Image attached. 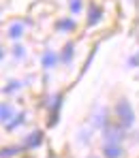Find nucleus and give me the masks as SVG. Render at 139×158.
<instances>
[{"label": "nucleus", "mask_w": 139, "mask_h": 158, "mask_svg": "<svg viewBox=\"0 0 139 158\" xmlns=\"http://www.w3.org/2000/svg\"><path fill=\"white\" fill-rule=\"evenodd\" d=\"M116 113H118V124H120L122 128H128V126L133 124V120H135L133 107H131L128 101H120V103L116 105Z\"/></svg>", "instance_id": "1"}, {"label": "nucleus", "mask_w": 139, "mask_h": 158, "mask_svg": "<svg viewBox=\"0 0 139 158\" xmlns=\"http://www.w3.org/2000/svg\"><path fill=\"white\" fill-rule=\"evenodd\" d=\"M11 118H15V111H13V107L9 105V103H0V122L6 126Z\"/></svg>", "instance_id": "2"}, {"label": "nucleus", "mask_w": 139, "mask_h": 158, "mask_svg": "<svg viewBox=\"0 0 139 158\" xmlns=\"http://www.w3.org/2000/svg\"><path fill=\"white\" fill-rule=\"evenodd\" d=\"M120 154H122L120 143H105V148H103V156L105 158H120Z\"/></svg>", "instance_id": "3"}, {"label": "nucleus", "mask_w": 139, "mask_h": 158, "mask_svg": "<svg viewBox=\"0 0 139 158\" xmlns=\"http://www.w3.org/2000/svg\"><path fill=\"white\" fill-rule=\"evenodd\" d=\"M22 150H24L22 145H11V148H2V150H0V158H13V156H17V154H19Z\"/></svg>", "instance_id": "4"}, {"label": "nucleus", "mask_w": 139, "mask_h": 158, "mask_svg": "<svg viewBox=\"0 0 139 158\" xmlns=\"http://www.w3.org/2000/svg\"><path fill=\"white\" fill-rule=\"evenodd\" d=\"M41 141H43V137H41V132L36 131V132H32V135L28 137V139H26V143H24L22 148H34V145H39Z\"/></svg>", "instance_id": "5"}, {"label": "nucleus", "mask_w": 139, "mask_h": 158, "mask_svg": "<svg viewBox=\"0 0 139 158\" xmlns=\"http://www.w3.org/2000/svg\"><path fill=\"white\" fill-rule=\"evenodd\" d=\"M22 34H24V26L22 24H13V26L9 28V36L11 39H19Z\"/></svg>", "instance_id": "6"}, {"label": "nucleus", "mask_w": 139, "mask_h": 158, "mask_svg": "<svg viewBox=\"0 0 139 158\" xmlns=\"http://www.w3.org/2000/svg\"><path fill=\"white\" fill-rule=\"evenodd\" d=\"M54 62H56V56L52 52H45V53H43V66H45V69H52V66H54Z\"/></svg>", "instance_id": "7"}, {"label": "nucleus", "mask_w": 139, "mask_h": 158, "mask_svg": "<svg viewBox=\"0 0 139 158\" xmlns=\"http://www.w3.org/2000/svg\"><path fill=\"white\" fill-rule=\"evenodd\" d=\"M99 19H101V9L99 6H92L90 9V24H96Z\"/></svg>", "instance_id": "8"}, {"label": "nucleus", "mask_w": 139, "mask_h": 158, "mask_svg": "<svg viewBox=\"0 0 139 158\" xmlns=\"http://www.w3.org/2000/svg\"><path fill=\"white\" fill-rule=\"evenodd\" d=\"M58 28L60 30H73L75 28V22L73 19H62V22H58Z\"/></svg>", "instance_id": "9"}, {"label": "nucleus", "mask_w": 139, "mask_h": 158, "mask_svg": "<svg viewBox=\"0 0 139 158\" xmlns=\"http://www.w3.org/2000/svg\"><path fill=\"white\" fill-rule=\"evenodd\" d=\"M24 118H26V115H24V113H19V115H17V118H15L13 122H9V124H6V128H9V131H13L15 126H19V124L24 122Z\"/></svg>", "instance_id": "10"}, {"label": "nucleus", "mask_w": 139, "mask_h": 158, "mask_svg": "<svg viewBox=\"0 0 139 158\" xmlns=\"http://www.w3.org/2000/svg\"><path fill=\"white\" fill-rule=\"evenodd\" d=\"M71 58H73V45H66V47H64V56H62V60L69 62Z\"/></svg>", "instance_id": "11"}, {"label": "nucleus", "mask_w": 139, "mask_h": 158, "mask_svg": "<svg viewBox=\"0 0 139 158\" xmlns=\"http://www.w3.org/2000/svg\"><path fill=\"white\" fill-rule=\"evenodd\" d=\"M79 9H82V0H73V2H71V11H73V13H77Z\"/></svg>", "instance_id": "12"}, {"label": "nucleus", "mask_w": 139, "mask_h": 158, "mask_svg": "<svg viewBox=\"0 0 139 158\" xmlns=\"http://www.w3.org/2000/svg\"><path fill=\"white\" fill-rule=\"evenodd\" d=\"M13 53H15V58H24V47H22V45H15Z\"/></svg>", "instance_id": "13"}, {"label": "nucleus", "mask_w": 139, "mask_h": 158, "mask_svg": "<svg viewBox=\"0 0 139 158\" xmlns=\"http://www.w3.org/2000/svg\"><path fill=\"white\" fill-rule=\"evenodd\" d=\"M2 56H4V53H2V47H0V58H2Z\"/></svg>", "instance_id": "14"}]
</instances>
